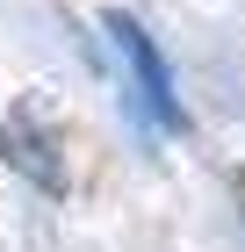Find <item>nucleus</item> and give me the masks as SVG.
I'll return each instance as SVG.
<instances>
[{"label":"nucleus","instance_id":"nucleus-2","mask_svg":"<svg viewBox=\"0 0 245 252\" xmlns=\"http://www.w3.org/2000/svg\"><path fill=\"white\" fill-rule=\"evenodd\" d=\"M0 152H7V166H15L22 180H36L43 194H65V158H58V130L22 101L15 116L0 123Z\"/></svg>","mask_w":245,"mask_h":252},{"label":"nucleus","instance_id":"nucleus-3","mask_svg":"<svg viewBox=\"0 0 245 252\" xmlns=\"http://www.w3.org/2000/svg\"><path fill=\"white\" fill-rule=\"evenodd\" d=\"M238 202H245V180H238Z\"/></svg>","mask_w":245,"mask_h":252},{"label":"nucleus","instance_id":"nucleus-1","mask_svg":"<svg viewBox=\"0 0 245 252\" xmlns=\"http://www.w3.org/2000/svg\"><path fill=\"white\" fill-rule=\"evenodd\" d=\"M101 29L115 36V51H123V65H130L144 116L159 123V130H188V108H180V94H173V72H166V58H159V43L144 36V22L123 15V7H108V15H101Z\"/></svg>","mask_w":245,"mask_h":252}]
</instances>
